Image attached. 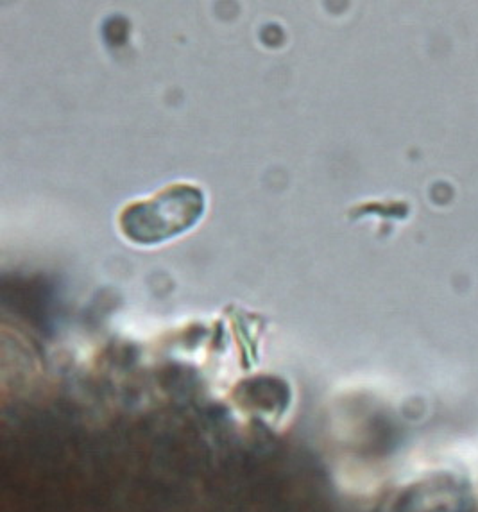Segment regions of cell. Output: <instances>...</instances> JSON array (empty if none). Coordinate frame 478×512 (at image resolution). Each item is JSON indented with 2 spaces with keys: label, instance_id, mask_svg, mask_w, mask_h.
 <instances>
[{
  "label": "cell",
  "instance_id": "cell-1",
  "mask_svg": "<svg viewBox=\"0 0 478 512\" xmlns=\"http://www.w3.org/2000/svg\"><path fill=\"white\" fill-rule=\"evenodd\" d=\"M203 208V194L197 188L176 185L149 201L129 206L120 217V228L128 239L140 244L163 242L192 228Z\"/></svg>",
  "mask_w": 478,
  "mask_h": 512
}]
</instances>
